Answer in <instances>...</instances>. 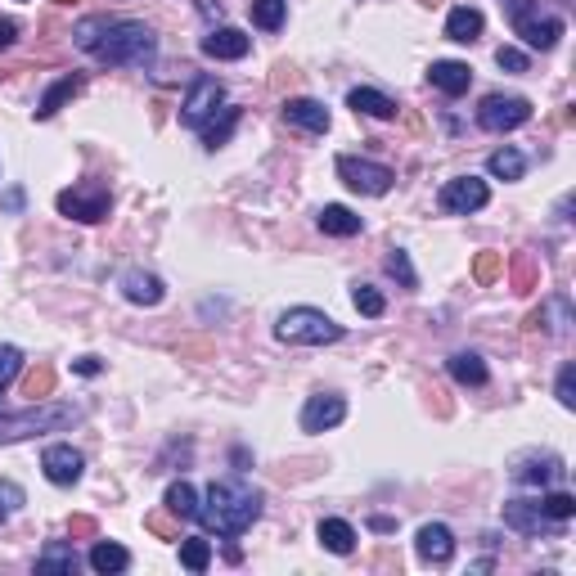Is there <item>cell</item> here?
<instances>
[{"label": "cell", "mask_w": 576, "mask_h": 576, "mask_svg": "<svg viewBox=\"0 0 576 576\" xmlns=\"http://www.w3.org/2000/svg\"><path fill=\"white\" fill-rule=\"evenodd\" d=\"M72 45L86 50L95 63H108V68H153V59H158V36L140 18H81L77 32H72Z\"/></svg>", "instance_id": "1"}, {"label": "cell", "mask_w": 576, "mask_h": 576, "mask_svg": "<svg viewBox=\"0 0 576 576\" xmlns=\"http://www.w3.org/2000/svg\"><path fill=\"white\" fill-rule=\"evenodd\" d=\"M261 504H266V495H261L252 482H243V477H221V482L207 486L203 504H198V522H203L207 531H216V536L234 540L261 518Z\"/></svg>", "instance_id": "2"}, {"label": "cell", "mask_w": 576, "mask_h": 576, "mask_svg": "<svg viewBox=\"0 0 576 576\" xmlns=\"http://www.w3.org/2000/svg\"><path fill=\"white\" fill-rule=\"evenodd\" d=\"M81 419V405L72 401H32L27 410H0V446L27 441L36 432H59Z\"/></svg>", "instance_id": "3"}, {"label": "cell", "mask_w": 576, "mask_h": 576, "mask_svg": "<svg viewBox=\"0 0 576 576\" xmlns=\"http://www.w3.org/2000/svg\"><path fill=\"white\" fill-rule=\"evenodd\" d=\"M275 338L288 342V347H324V342L342 338V324L333 315L315 311V306H293V311L279 315Z\"/></svg>", "instance_id": "4"}, {"label": "cell", "mask_w": 576, "mask_h": 576, "mask_svg": "<svg viewBox=\"0 0 576 576\" xmlns=\"http://www.w3.org/2000/svg\"><path fill=\"white\" fill-rule=\"evenodd\" d=\"M509 23L531 50H554L558 36L567 32L563 14H549L540 9V0H509Z\"/></svg>", "instance_id": "5"}, {"label": "cell", "mask_w": 576, "mask_h": 576, "mask_svg": "<svg viewBox=\"0 0 576 576\" xmlns=\"http://www.w3.org/2000/svg\"><path fill=\"white\" fill-rule=\"evenodd\" d=\"M54 207H59V216H68V221L99 225L113 212V194H108V185H99V180H86V185L63 189V194L54 198Z\"/></svg>", "instance_id": "6"}, {"label": "cell", "mask_w": 576, "mask_h": 576, "mask_svg": "<svg viewBox=\"0 0 576 576\" xmlns=\"http://www.w3.org/2000/svg\"><path fill=\"white\" fill-rule=\"evenodd\" d=\"M338 180L347 189H356V194H365V198H383L387 189L396 185V171L383 167V162H374V158L342 153V158H338Z\"/></svg>", "instance_id": "7"}, {"label": "cell", "mask_w": 576, "mask_h": 576, "mask_svg": "<svg viewBox=\"0 0 576 576\" xmlns=\"http://www.w3.org/2000/svg\"><path fill=\"white\" fill-rule=\"evenodd\" d=\"M221 108H225V86H221V81H216V77H194V81H189V90H185V99H180V126L203 131Z\"/></svg>", "instance_id": "8"}, {"label": "cell", "mask_w": 576, "mask_h": 576, "mask_svg": "<svg viewBox=\"0 0 576 576\" xmlns=\"http://www.w3.org/2000/svg\"><path fill=\"white\" fill-rule=\"evenodd\" d=\"M531 122V99L522 95H486L477 104V126L491 135H504V131H518V126Z\"/></svg>", "instance_id": "9"}, {"label": "cell", "mask_w": 576, "mask_h": 576, "mask_svg": "<svg viewBox=\"0 0 576 576\" xmlns=\"http://www.w3.org/2000/svg\"><path fill=\"white\" fill-rule=\"evenodd\" d=\"M437 203H441V212H450V216H473L491 203V189H486V180H477V176H455L441 185Z\"/></svg>", "instance_id": "10"}, {"label": "cell", "mask_w": 576, "mask_h": 576, "mask_svg": "<svg viewBox=\"0 0 576 576\" xmlns=\"http://www.w3.org/2000/svg\"><path fill=\"white\" fill-rule=\"evenodd\" d=\"M563 473H567V468H563V459H558L554 450H527V455H518V459H513V468H509V477L518 486H540V491L554 486Z\"/></svg>", "instance_id": "11"}, {"label": "cell", "mask_w": 576, "mask_h": 576, "mask_svg": "<svg viewBox=\"0 0 576 576\" xmlns=\"http://www.w3.org/2000/svg\"><path fill=\"white\" fill-rule=\"evenodd\" d=\"M347 419V401H342L338 392H315V396H306V405H302V432H329V428H338V423Z\"/></svg>", "instance_id": "12"}, {"label": "cell", "mask_w": 576, "mask_h": 576, "mask_svg": "<svg viewBox=\"0 0 576 576\" xmlns=\"http://www.w3.org/2000/svg\"><path fill=\"white\" fill-rule=\"evenodd\" d=\"M41 468H45V477H50L54 486H72V482H81V473H86V459H81V450L54 441V446H45Z\"/></svg>", "instance_id": "13"}, {"label": "cell", "mask_w": 576, "mask_h": 576, "mask_svg": "<svg viewBox=\"0 0 576 576\" xmlns=\"http://www.w3.org/2000/svg\"><path fill=\"white\" fill-rule=\"evenodd\" d=\"M414 549L428 567H446L455 558V536H450L446 522H423L419 536H414Z\"/></svg>", "instance_id": "14"}, {"label": "cell", "mask_w": 576, "mask_h": 576, "mask_svg": "<svg viewBox=\"0 0 576 576\" xmlns=\"http://www.w3.org/2000/svg\"><path fill=\"white\" fill-rule=\"evenodd\" d=\"M504 527L522 531V536H540V531H558V522L545 518L540 500H504Z\"/></svg>", "instance_id": "15"}, {"label": "cell", "mask_w": 576, "mask_h": 576, "mask_svg": "<svg viewBox=\"0 0 576 576\" xmlns=\"http://www.w3.org/2000/svg\"><path fill=\"white\" fill-rule=\"evenodd\" d=\"M117 288H122V297H126L131 306H158L162 297H167V284H162V279L153 275V270H140V266L126 270L122 284H117Z\"/></svg>", "instance_id": "16"}, {"label": "cell", "mask_w": 576, "mask_h": 576, "mask_svg": "<svg viewBox=\"0 0 576 576\" xmlns=\"http://www.w3.org/2000/svg\"><path fill=\"white\" fill-rule=\"evenodd\" d=\"M248 50H252V36H243L239 27H212V32L203 36V54H207V59L234 63V59H248Z\"/></svg>", "instance_id": "17"}, {"label": "cell", "mask_w": 576, "mask_h": 576, "mask_svg": "<svg viewBox=\"0 0 576 576\" xmlns=\"http://www.w3.org/2000/svg\"><path fill=\"white\" fill-rule=\"evenodd\" d=\"M284 122L297 126V131H306V135H324L333 117L320 99H284Z\"/></svg>", "instance_id": "18"}, {"label": "cell", "mask_w": 576, "mask_h": 576, "mask_svg": "<svg viewBox=\"0 0 576 576\" xmlns=\"http://www.w3.org/2000/svg\"><path fill=\"white\" fill-rule=\"evenodd\" d=\"M572 324H576V315H572V302H567L563 293L549 297L540 311L527 315V329H545V333H554V338H567V329H572Z\"/></svg>", "instance_id": "19"}, {"label": "cell", "mask_w": 576, "mask_h": 576, "mask_svg": "<svg viewBox=\"0 0 576 576\" xmlns=\"http://www.w3.org/2000/svg\"><path fill=\"white\" fill-rule=\"evenodd\" d=\"M428 81L441 90V95L455 99V95H464V90L473 86V68H468V63H459V59H437L428 68Z\"/></svg>", "instance_id": "20"}, {"label": "cell", "mask_w": 576, "mask_h": 576, "mask_svg": "<svg viewBox=\"0 0 576 576\" xmlns=\"http://www.w3.org/2000/svg\"><path fill=\"white\" fill-rule=\"evenodd\" d=\"M347 108L351 113H360V117H378V122H392L401 108H396V99L392 95H383V90H374V86H356L347 95Z\"/></svg>", "instance_id": "21"}, {"label": "cell", "mask_w": 576, "mask_h": 576, "mask_svg": "<svg viewBox=\"0 0 576 576\" xmlns=\"http://www.w3.org/2000/svg\"><path fill=\"white\" fill-rule=\"evenodd\" d=\"M81 86H86V77H81V72H63V77L54 81V86L45 90L41 99H36V122H50V117L59 113V108L68 104L72 95H81Z\"/></svg>", "instance_id": "22"}, {"label": "cell", "mask_w": 576, "mask_h": 576, "mask_svg": "<svg viewBox=\"0 0 576 576\" xmlns=\"http://www.w3.org/2000/svg\"><path fill=\"white\" fill-rule=\"evenodd\" d=\"M482 27H486L482 9H473V5H455V9L446 14V41H455V45H473L477 36H482Z\"/></svg>", "instance_id": "23"}, {"label": "cell", "mask_w": 576, "mask_h": 576, "mask_svg": "<svg viewBox=\"0 0 576 576\" xmlns=\"http://www.w3.org/2000/svg\"><path fill=\"white\" fill-rule=\"evenodd\" d=\"M315 221H320V230L333 234V239H351V234L365 230V221H360V216L351 212V207H342V203H324Z\"/></svg>", "instance_id": "24"}, {"label": "cell", "mask_w": 576, "mask_h": 576, "mask_svg": "<svg viewBox=\"0 0 576 576\" xmlns=\"http://www.w3.org/2000/svg\"><path fill=\"white\" fill-rule=\"evenodd\" d=\"M86 563L95 567L99 576H117V572H126V567H131V554H126L117 540H95V545H90V558H86Z\"/></svg>", "instance_id": "25"}, {"label": "cell", "mask_w": 576, "mask_h": 576, "mask_svg": "<svg viewBox=\"0 0 576 576\" xmlns=\"http://www.w3.org/2000/svg\"><path fill=\"white\" fill-rule=\"evenodd\" d=\"M446 369H450V378L455 383H464V387H486V360L477 356V351H455V356L446 360Z\"/></svg>", "instance_id": "26"}, {"label": "cell", "mask_w": 576, "mask_h": 576, "mask_svg": "<svg viewBox=\"0 0 576 576\" xmlns=\"http://www.w3.org/2000/svg\"><path fill=\"white\" fill-rule=\"evenodd\" d=\"M315 536H320V545L329 549V554H351V549H356V527L342 518H320Z\"/></svg>", "instance_id": "27"}, {"label": "cell", "mask_w": 576, "mask_h": 576, "mask_svg": "<svg viewBox=\"0 0 576 576\" xmlns=\"http://www.w3.org/2000/svg\"><path fill=\"white\" fill-rule=\"evenodd\" d=\"M162 509L176 513V518H198V491L180 477V482L167 486V495H162Z\"/></svg>", "instance_id": "28"}, {"label": "cell", "mask_w": 576, "mask_h": 576, "mask_svg": "<svg viewBox=\"0 0 576 576\" xmlns=\"http://www.w3.org/2000/svg\"><path fill=\"white\" fill-rule=\"evenodd\" d=\"M486 171H491L495 180H522V171H527V158H522L513 144H504V149H495L491 158H486Z\"/></svg>", "instance_id": "29"}, {"label": "cell", "mask_w": 576, "mask_h": 576, "mask_svg": "<svg viewBox=\"0 0 576 576\" xmlns=\"http://www.w3.org/2000/svg\"><path fill=\"white\" fill-rule=\"evenodd\" d=\"M248 14L261 32H279L288 18V0H248Z\"/></svg>", "instance_id": "30"}, {"label": "cell", "mask_w": 576, "mask_h": 576, "mask_svg": "<svg viewBox=\"0 0 576 576\" xmlns=\"http://www.w3.org/2000/svg\"><path fill=\"white\" fill-rule=\"evenodd\" d=\"M36 567H41V572H77L81 558L72 545H45L41 554H36Z\"/></svg>", "instance_id": "31"}, {"label": "cell", "mask_w": 576, "mask_h": 576, "mask_svg": "<svg viewBox=\"0 0 576 576\" xmlns=\"http://www.w3.org/2000/svg\"><path fill=\"white\" fill-rule=\"evenodd\" d=\"M207 563H212V540H203V536L180 540V567H185V572H207Z\"/></svg>", "instance_id": "32"}, {"label": "cell", "mask_w": 576, "mask_h": 576, "mask_svg": "<svg viewBox=\"0 0 576 576\" xmlns=\"http://www.w3.org/2000/svg\"><path fill=\"white\" fill-rule=\"evenodd\" d=\"M239 117H243V108H221V122H207L203 126V144L207 149H221V144H230V135H234V126H239Z\"/></svg>", "instance_id": "33"}, {"label": "cell", "mask_w": 576, "mask_h": 576, "mask_svg": "<svg viewBox=\"0 0 576 576\" xmlns=\"http://www.w3.org/2000/svg\"><path fill=\"white\" fill-rule=\"evenodd\" d=\"M383 266H387V275H392L401 288H419V275H414V266H410V252H405V248H392V252H387V261H383Z\"/></svg>", "instance_id": "34"}, {"label": "cell", "mask_w": 576, "mask_h": 576, "mask_svg": "<svg viewBox=\"0 0 576 576\" xmlns=\"http://www.w3.org/2000/svg\"><path fill=\"white\" fill-rule=\"evenodd\" d=\"M540 509H545V518H549V522H558V527H563V522L576 513V495H567V491H549V495H540Z\"/></svg>", "instance_id": "35"}, {"label": "cell", "mask_w": 576, "mask_h": 576, "mask_svg": "<svg viewBox=\"0 0 576 576\" xmlns=\"http://www.w3.org/2000/svg\"><path fill=\"white\" fill-rule=\"evenodd\" d=\"M351 302H356V311H360V315H369V320H378V315L387 311L383 293H378L374 284H356V288H351Z\"/></svg>", "instance_id": "36"}, {"label": "cell", "mask_w": 576, "mask_h": 576, "mask_svg": "<svg viewBox=\"0 0 576 576\" xmlns=\"http://www.w3.org/2000/svg\"><path fill=\"white\" fill-rule=\"evenodd\" d=\"M23 392L32 396V401H45V396L54 392V369H50V365H36L32 374L23 378Z\"/></svg>", "instance_id": "37"}, {"label": "cell", "mask_w": 576, "mask_h": 576, "mask_svg": "<svg viewBox=\"0 0 576 576\" xmlns=\"http://www.w3.org/2000/svg\"><path fill=\"white\" fill-rule=\"evenodd\" d=\"M18 369H23V351H18L14 342H0V387L14 383Z\"/></svg>", "instance_id": "38"}, {"label": "cell", "mask_w": 576, "mask_h": 576, "mask_svg": "<svg viewBox=\"0 0 576 576\" xmlns=\"http://www.w3.org/2000/svg\"><path fill=\"white\" fill-rule=\"evenodd\" d=\"M554 396H558V405H563V410H576V365H563V369H558Z\"/></svg>", "instance_id": "39"}, {"label": "cell", "mask_w": 576, "mask_h": 576, "mask_svg": "<svg viewBox=\"0 0 576 576\" xmlns=\"http://www.w3.org/2000/svg\"><path fill=\"white\" fill-rule=\"evenodd\" d=\"M495 63H500L504 72H527V54H522L518 45H500V50H495Z\"/></svg>", "instance_id": "40"}, {"label": "cell", "mask_w": 576, "mask_h": 576, "mask_svg": "<svg viewBox=\"0 0 576 576\" xmlns=\"http://www.w3.org/2000/svg\"><path fill=\"white\" fill-rule=\"evenodd\" d=\"M0 504H5L9 513H18L27 504V495H23V486L18 482H9V477H0Z\"/></svg>", "instance_id": "41"}, {"label": "cell", "mask_w": 576, "mask_h": 576, "mask_svg": "<svg viewBox=\"0 0 576 576\" xmlns=\"http://www.w3.org/2000/svg\"><path fill=\"white\" fill-rule=\"evenodd\" d=\"M500 270H504V257H500V252H482V257H477V266H473V275L486 284V279H495Z\"/></svg>", "instance_id": "42"}, {"label": "cell", "mask_w": 576, "mask_h": 576, "mask_svg": "<svg viewBox=\"0 0 576 576\" xmlns=\"http://www.w3.org/2000/svg\"><path fill=\"white\" fill-rule=\"evenodd\" d=\"M513 275H518V284H522V288H531V279H536V261H531L527 252H522V257L513 261Z\"/></svg>", "instance_id": "43"}, {"label": "cell", "mask_w": 576, "mask_h": 576, "mask_svg": "<svg viewBox=\"0 0 576 576\" xmlns=\"http://www.w3.org/2000/svg\"><path fill=\"white\" fill-rule=\"evenodd\" d=\"M14 41H18V23L14 18H0V50H9Z\"/></svg>", "instance_id": "44"}, {"label": "cell", "mask_w": 576, "mask_h": 576, "mask_svg": "<svg viewBox=\"0 0 576 576\" xmlns=\"http://www.w3.org/2000/svg\"><path fill=\"white\" fill-rule=\"evenodd\" d=\"M149 527L158 531V536H167V540H180V527H171V522H167V518H158V513L149 518Z\"/></svg>", "instance_id": "45"}, {"label": "cell", "mask_w": 576, "mask_h": 576, "mask_svg": "<svg viewBox=\"0 0 576 576\" xmlns=\"http://www.w3.org/2000/svg\"><path fill=\"white\" fill-rule=\"evenodd\" d=\"M23 203H27V198H23V189H18V185H14V189H5V212H14V216H18V212H23Z\"/></svg>", "instance_id": "46"}, {"label": "cell", "mask_w": 576, "mask_h": 576, "mask_svg": "<svg viewBox=\"0 0 576 576\" xmlns=\"http://www.w3.org/2000/svg\"><path fill=\"white\" fill-rule=\"evenodd\" d=\"M68 531H72V536H95V522H90V518H72Z\"/></svg>", "instance_id": "47"}, {"label": "cell", "mask_w": 576, "mask_h": 576, "mask_svg": "<svg viewBox=\"0 0 576 576\" xmlns=\"http://www.w3.org/2000/svg\"><path fill=\"white\" fill-rule=\"evenodd\" d=\"M72 369L90 378V374H99V360H95V356H81V360H77V365H72Z\"/></svg>", "instance_id": "48"}, {"label": "cell", "mask_w": 576, "mask_h": 576, "mask_svg": "<svg viewBox=\"0 0 576 576\" xmlns=\"http://www.w3.org/2000/svg\"><path fill=\"white\" fill-rule=\"evenodd\" d=\"M558 221H572V194L558 198Z\"/></svg>", "instance_id": "49"}, {"label": "cell", "mask_w": 576, "mask_h": 576, "mask_svg": "<svg viewBox=\"0 0 576 576\" xmlns=\"http://www.w3.org/2000/svg\"><path fill=\"white\" fill-rule=\"evenodd\" d=\"M369 527L383 531V536H387V531H396V522H392V518H369Z\"/></svg>", "instance_id": "50"}, {"label": "cell", "mask_w": 576, "mask_h": 576, "mask_svg": "<svg viewBox=\"0 0 576 576\" xmlns=\"http://www.w3.org/2000/svg\"><path fill=\"white\" fill-rule=\"evenodd\" d=\"M198 9H203V14H207V18H212V14H216V18H221V5H216V0H198Z\"/></svg>", "instance_id": "51"}, {"label": "cell", "mask_w": 576, "mask_h": 576, "mask_svg": "<svg viewBox=\"0 0 576 576\" xmlns=\"http://www.w3.org/2000/svg\"><path fill=\"white\" fill-rule=\"evenodd\" d=\"M9 518V509H5V504H0V522H5Z\"/></svg>", "instance_id": "52"}]
</instances>
